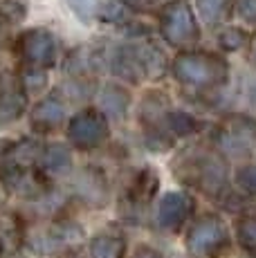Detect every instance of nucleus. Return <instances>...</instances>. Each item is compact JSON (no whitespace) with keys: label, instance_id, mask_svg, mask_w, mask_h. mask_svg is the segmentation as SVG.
Wrapping results in <instances>:
<instances>
[{"label":"nucleus","instance_id":"obj_16","mask_svg":"<svg viewBox=\"0 0 256 258\" xmlns=\"http://www.w3.org/2000/svg\"><path fill=\"white\" fill-rule=\"evenodd\" d=\"M90 258H124L126 240L119 234H97L88 245Z\"/></svg>","mask_w":256,"mask_h":258},{"label":"nucleus","instance_id":"obj_4","mask_svg":"<svg viewBox=\"0 0 256 258\" xmlns=\"http://www.w3.org/2000/svg\"><path fill=\"white\" fill-rule=\"evenodd\" d=\"M214 144L223 157H247L256 148V121L245 115L225 117L214 131Z\"/></svg>","mask_w":256,"mask_h":258},{"label":"nucleus","instance_id":"obj_15","mask_svg":"<svg viewBox=\"0 0 256 258\" xmlns=\"http://www.w3.org/2000/svg\"><path fill=\"white\" fill-rule=\"evenodd\" d=\"M41 168L45 175H63L72 168V155L63 144H50L41 153Z\"/></svg>","mask_w":256,"mask_h":258},{"label":"nucleus","instance_id":"obj_28","mask_svg":"<svg viewBox=\"0 0 256 258\" xmlns=\"http://www.w3.org/2000/svg\"><path fill=\"white\" fill-rule=\"evenodd\" d=\"M238 14L249 23H256V0H240Z\"/></svg>","mask_w":256,"mask_h":258},{"label":"nucleus","instance_id":"obj_1","mask_svg":"<svg viewBox=\"0 0 256 258\" xmlns=\"http://www.w3.org/2000/svg\"><path fill=\"white\" fill-rule=\"evenodd\" d=\"M175 177L186 186H194L211 198L227 191V164L214 148L191 146L182 151L173 162Z\"/></svg>","mask_w":256,"mask_h":258},{"label":"nucleus","instance_id":"obj_6","mask_svg":"<svg viewBox=\"0 0 256 258\" xmlns=\"http://www.w3.org/2000/svg\"><path fill=\"white\" fill-rule=\"evenodd\" d=\"M110 135L106 115L99 108H86L77 112L68 123V140L79 151H95Z\"/></svg>","mask_w":256,"mask_h":258},{"label":"nucleus","instance_id":"obj_8","mask_svg":"<svg viewBox=\"0 0 256 258\" xmlns=\"http://www.w3.org/2000/svg\"><path fill=\"white\" fill-rule=\"evenodd\" d=\"M196 209V202L189 193H182V191H171L166 193L164 198L160 200L157 205V227L166 234H178L182 231V227L189 222L191 213Z\"/></svg>","mask_w":256,"mask_h":258},{"label":"nucleus","instance_id":"obj_26","mask_svg":"<svg viewBox=\"0 0 256 258\" xmlns=\"http://www.w3.org/2000/svg\"><path fill=\"white\" fill-rule=\"evenodd\" d=\"M225 5H227V0H198L200 16H203L207 23H216L223 16Z\"/></svg>","mask_w":256,"mask_h":258},{"label":"nucleus","instance_id":"obj_22","mask_svg":"<svg viewBox=\"0 0 256 258\" xmlns=\"http://www.w3.org/2000/svg\"><path fill=\"white\" fill-rule=\"evenodd\" d=\"M27 18V5L23 0H0V25H18Z\"/></svg>","mask_w":256,"mask_h":258},{"label":"nucleus","instance_id":"obj_2","mask_svg":"<svg viewBox=\"0 0 256 258\" xmlns=\"http://www.w3.org/2000/svg\"><path fill=\"white\" fill-rule=\"evenodd\" d=\"M173 77L182 86L209 90L229 79V66L223 56L211 52H182L171 63Z\"/></svg>","mask_w":256,"mask_h":258},{"label":"nucleus","instance_id":"obj_13","mask_svg":"<svg viewBox=\"0 0 256 258\" xmlns=\"http://www.w3.org/2000/svg\"><path fill=\"white\" fill-rule=\"evenodd\" d=\"M157 188H160V175H157L155 168L146 166L142 171L135 173V177L131 180V186H128L126 196H128V202L133 207H149L153 202Z\"/></svg>","mask_w":256,"mask_h":258},{"label":"nucleus","instance_id":"obj_3","mask_svg":"<svg viewBox=\"0 0 256 258\" xmlns=\"http://www.w3.org/2000/svg\"><path fill=\"white\" fill-rule=\"evenodd\" d=\"M186 254L191 258H220L229 249V231L220 216L207 213L189 227L184 238Z\"/></svg>","mask_w":256,"mask_h":258},{"label":"nucleus","instance_id":"obj_20","mask_svg":"<svg viewBox=\"0 0 256 258\" xmlns=\"http://www.w3.org/2000/svg\"><path fill=\"white\" fill-rule=\"evenodd\" d=\"M236 238L240 249L256 258V216H243L236 220Z\"/></svg>","mask_w":256,"mask_h":258},{"label":"nucleus","instance_id":"obj_25","mask_svg":"<svg viewBox=\"0 0 256 258\" xmlns=\"http://www.w3.org/2000/svg\"><path fill=\"white\" fill-rule=\"evenodd\" d=\"M236 184L243 188L247 196H256V164L240 166L236 171Z\"/></svg>","mask_w":256,"mask_h":258},{"label":"nucleus","instance_id":"obj_29","mask_svg":"<svg viewBox=\"0 0 256 258\" xmlns=\"http://www.w3.org/2000/svg\"><path fill=\"white\" fill-rule=\"evenodd\" d=\"M133 258H162V256H160V254H157V251H155V249H151V247L142 245V247H140V249H137V251H135V256H133Z\"/></svg>","mask_w":256,"mask_h":258},{"label":"nucleus","instance_id":"obj_7","mask_svg":"<svg viewBox=\"0 0 256 258\" xmlns=\"http://www.w3.org/2000/svg\"><path fill=\"white\" fill-rule=\"evenodd\" d=\"M18 54L27 63V68L47 70L56 61V38L45 27L27 29L18 38Z\"/></svg>","mask_w":256,"mask_h":258},{"label":"nucleus","instance_id":"obj_21","mask_svg":"<svg viewBox=\"0 0 256 258\" xmlns=\"http://www.w3.org/2000/svg\"><path fill=\"white\" fill-rule=\"evenodd\" d=\"M133 18H135V12H133V7L128 3H124V0H112L101 12V21L112 23V25H128Z\"/></svg>","mask_w":256,"mask_h":258},{"label":"nucleus","instance_id":"obj_10","mask_svg":"<svg viewBox=\"0 0 256 258\" xmlns=\"http://www.w3.org/2000/svg\"><path fill=\"white\" fill-rule=\"evenodd\" d=\"M75 193L88 207H106L110 191L99 168H83L75 180Z\"/></svg>","mask_w":256,"mask_h":258},{"label":"nucleus","instance_id":"obj_18","mask_svg":"<svg viewBox=\"0 0 256 258\" xmlns=\"http://www.w3.org/2000/svg\"><path fill=\"white\" fill-rule=\"evenodd\" d=\"M164 126L171 137H191L198 133L200 123H198V119L194 115H189V112L169 110L164 117Z\"/></svg>","mask_w":256,"mask_h":258},{"label":"nucleus","instance_id":"obj_11","mask_svg":"<svg viewBox=\"0 0 256 258\" xmlns=\"http://www.w3.org/2000/svg\"><path fill=\"white\" fill-rule=\"evenodd\" d=\"M27 110V92L21 83H0V128L18 121Z\"/></svg>","mask_w":256,"mask_h":258},{"label":"nucleus","instance_id":"obj_5","mask_svg":"<svg viewBox=\"0 0 256 258\" xmlns=\"http://www.w3.org/2000/svg\"><path fill=\"white\" fill-rule=\"evenodd\" d=\"M160 32L164 41L173 47L194 45L200 36L196 14L186 0H171L160 12Z\"/></svg>","mask_w":256,"mask_h":258},{"label":"nucleus","instance_id":"obj_27","mask_svg":"<svg viewBox=\"0 0 256 258\" xmlns=\"http://www.w3.org/2000/svg\"><path fill=\"white\" fill-rule=\"evenodd\" d=\"M68 5H70L72 12H75L81 21H90V18L97 14L99 0H68Z\"/></svg>","mask_w":256,"mask_h":258},{"label":"nucleus","instance_id":"obj_9","mask_svg":"<svg viewBox=\"0 0 256 258\" xmlns=\"http://www.w3.org/2000/svg\"><path fill=\"white\" fill-rule=\"evenodd\" d=\"M81 238H83V229L75 222H54L43 234L34 238L32 245L36 247V251L54 254V251H61L66 247H75Z\"/></svg>","mask_w":256,"mask_h":258},{"label":"nucleus","instance_id":"obj_23","mask_svg":"<svg viewBox=\"0 0 256 258\" xmlns=\"http://www.w3.org/2000/svg\"><path fill=\"white\" fill-rule=\"evenodd\" d=\"M247 43V34L238 27H225L223 32H218V45L225 52H236Z\"/></svg>","mask_w":256,"mask_h":258},{"label":"nucleus","instance_id":"obj_30","mask_svg":"<svg viewBox=\"0 0 256 258\" xmlns=\"http://www.w3.org/2000/svg\"><path fill=\"white\" fill-rule=\"evenodd\" d=\"M249 58H252V63H256V34L249 41Z\"/></svg>","mask_w":256,"mask_h":258},{"label":"nucleus","instance_id":"obj_31","mask_svg":"<svg viewBox=\"0 0 256 258\" xmlns=\"http://www.w3.org/2000/svg\"><path fill=\"white\" fill-rule=\"evenodd\" d=\"M5 41H7V34H5L3 25H0V45H5Z\"/></svg>","mask_w":256,"mask_h":258},{"label":"nucleus","instance_id":"obj_14","mask_svg":"<svg viewBox=\"0 0 256 258\" xmlns=\"http://www.w3.org/2000/svg\"><path fill=\"white\" fill-rule=\"evenodd\" d=\"M112 72L119 79L131 83H140L144 79V70H142L140 56H137V47L135 45H126L121 49H117L115 58H112Z\"/></svg>","mask_w":256,"mask_h":258},{"label":"nucleus","instance_id":"obj_12","mask_svg":"<svg viewBox=\"0 0 256 258\" xmlns=\"http://www.w3.org/2000/svg\"><path fill=\"white\" fill-rule=\"evenodd\" d=\"M66 119V106L56 97H45L32 108L29 112V123L38 133H52Z\"/></svg>","mask_w":256,"mask_h":258},{"label":"nucleus","instance_id":"obj_24","mask_svg":"<svg viewBox=\"0 0 256 258\" xmlns=\"http://www.w3.org/2000/svg\"><path fill=\"white\" fill-rule=\"evenodd\" d=\"M23 90L27 94L29 92H38L47 86V72L45 70H36V68H27V72L23 74V81H21Z\"/></svg>","mask_w":256,"mask_h":258},{"label":"nucleus","instance_id":"obj_19","mask_svg":"<svg viewBox=\"0 0 256 258\" xmlns=\"http://www.w3.org/2000/svg\"><path fill=\"white\" fill-rule=\"evenodd\" d=\"M137 56H140L142 70H144V79H160L166 72V56L155 45L137 47Z\"/></svg>","mask_w":256,"mask_h":258},{"label":"nucleus","instance_id":"obj_17","mask_svg":"<svg viewBox=\"0 0 256 258\" xmlns=\"http://www.w3.org/2000/svg\"><path fill=\"white\" fill-rule=\"evenodd\" d=\"M99 106H101L99 110L103 115L121 119L126 115L128 106H131V94L121 86H106L99 94Z\"/></svg>","mask_w":256,"mask_h":258}]
</instances>
